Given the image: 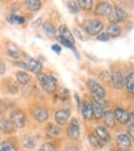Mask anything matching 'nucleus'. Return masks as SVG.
<instances>
[{
  "instance_id": "7ed1b4c3",
  "label": "nucleus",
  "mask_w": 134,
  "mask_h": 151,
  "mask_svg": "<svg viewBox=\"0 0 134 151\" xmlns=\"http://www.w3.org/2000/svg\"><path fill=\"white\" fill-rule=\"evenodd\" d=\"M92 104V109H93V118L96 119H101L104 115V102L99 98H94Z\"/></svg>"
},
{
  "instance_id": "393cba45",
  "label": "nucleus",
  "mask_w": 134,
  "mask_h": 151,
  "mask_svg": "<svg viewBox=\"0 0 134 151\" xmlns=\"http://www.w3.org/2000/svg\"><path fill=\"white\" fill-rule=\"evenodd\" d=\"M43 31H45V34H46L49 37H54L55 34H56V30H55L54 25L51 24V22L43 24Z\"/></svg>"
},
{
  "instance_id": "6ab92c4d",
  "label": "nucleus",
  "mask_w": 134,
  "mask_h": 151,
  "mask_svg": "<svg viewBox=\"0 0 134 151\" xmlns=\"http://www.w3.org/2000/svg\"><path fill=\"white\" fill-rule=\"evenodd\" d=\"M61 134V129L56 125H49L46 128V135L49 137H57Z\"/></svg>"
},
{
  "instance_id": "6e6552de",
  "label": "nucleus",
  "mask_w": 134,
  "mask_h": 151,
  "mask_svg": "<svg viewBox=\"0 0 134 151\" xmlns=\"http://www.w3.org/2000/svg\"><path fill=\"white\" fill-rule=\"evenodd\" d=\"M67 134L73 140L80 137V125H78V122L76 120V119H73V120L71 122V124H70V127L67 129Z\"/></svg>"
},
{
  "instance_id": "a878e982",
  "label": "nucleus",
  "mask_w": 134,
  "mask_h": 151,
  "mask_svg": "<svg viewBox=\"0 0 134 151\" xmlns=\"http://www.w3.org/2000/svg\"><path fill=\"white\" fill-rule=\"evenodd\" d=\"M8 21L11 22V24H20V25H22V24H25V17L12 14V15L8 16Z\"/></svg>"
},
{
  "instance_id": "412c9836",
  "label": "nucleus",
  "mask_w": 134,
  "mask_h": 151,
  "mask_svg": "<svg viewBox=\"0 0 134 151\" xmlns=\"http://www.w3.org/2000/svg\"><path fill=\"white\" fill-rule=\"evenodd\" d=\"M103 119L106 122V125L108 127H114V123H116V116H114V113L113 111H106L104 115H103Z\"/></svg>"
},
{
  "instance_id": "423d86ee",
  "label": "nucleus",
  "mask_w": 134,
  "mask_h": 151,
  "mask_svg": "<svg viewBox=\"0 0 134 151\" xmlns=\"http://www.w3.org/2000/svg\"><path fill=\"white\" fill-rule=\"evenodd\" d=\"M124 19H125V11L122 8H119V6H116L114 10L111 12V15H109V20L114 25H116L117 22H119V21H123Z\"/></svg>"
},
{
  "instance_id": "5701e85b",
  "label": "nucleus",
  "mask_w": 134,
  "mask_h": 151,
  "mask_svg": "<svg viewBox=\"0 0 134 151\" xmlns=\"http://www.w3.org/2000/svg\"><path fill=\"white\" fill-rule=\"evenodd\" d=\"M16 79H17V82L20 84L25 86V84H28L30 82V76L26 72H17L16 73Z\"/></svg>"
},
{
  "instance_id": "4be33fe9",
  "label": "nucleus",
  "mask_w": 134,
  "mask_h": 151,
  "mask_svg": "<svg viewBox=\"0 0 134 151\" xmlns=\"http://www.w3.org/2000/svg\"><path fill=\"white\" fill-rule=\"evenodd\" d=\"M125 87H127V89H128L129 93L134 94V72L129 73L128 76H127V78H125Z\"/></svg>"
},
{
  "instance_id": "1a4fd4ad",
  "label": "nucleus",
  "mask_w": 134,
  "mask_h": 151,
  "mask_svg": "<svg viewBox=\"0 0 134 151\" xmlns=\"http://www.w3.org/2000/svg\"><path fill=\"white\" fill-rule=\"evenodd\" d=\"M112 12V5L109 3H101L97 9H96V14L98 16H108Z\"/></svg>"
},
{
  "instance_id": "bb28decb",
  "label": "nucleus",
  "mask_w": 134,
  "mask_h": 151,
  "mask_svg": "<svg viewBox=\"0 0 134 151\" xmlns=\"http://www.w3.org/2000/svg\"><path fill=\"white\" fill-rule=\"evenodd\" d=\"M89 142H91V145L93 146V147H96V149H101L102 147V144L99 142V139L97 137V135L96 134H89Z\"/></svg>"
},
{
  "instance_id": "37998d69",
  "label": "nucleus",
  "mask_w": 134,
  "mask_h": 151,
  "mask_svg": "<svg viewBox=\"0 0 134 151\" xmlns=\"http://www.w3.org/2000/svg\"><path fill=\"white\" fill-rule=\"evenodd\" d=\"M19 67H22V68H26V63H24V62H17L16 63Z\"/></svg>"
},
{
  "instance_id": "2f4dec72",
  "label": "nucleus",
  "mask_w": 134,
  "mask_h": 151,
  "mask_svg": "<svg viewBox=\"0 0 134 151\" xmlns=\"http://www.w3.org/2000/svg\"><path fill=\"white\" fill-rule=\"evenodd\" d=\"M40 151H55V149H54V146H52V144L45 142V144H42V145H41Z\"/></svg>"
},
{
  "instance_id": "7c9ffc66",
  "label": "nucleus",
  "mask_w": 134,
  "mask_h": 151,
  "mask_svg": "<svg viewBox=\"0 0 134 151\" xmlns=\"http://www.w3.org/2000/svg\"><path fill=\"white\" fill-rule=\"evenodd\" d=\"M59 41L62 43L63 46H66L67 48H70V50H73L75 51V47H73V43H71L70 41H67V40H65L63 37H61V36H59Z\"/></svg>"
},
{
  "instance_id": "f704fd0d",
  "label": "nucleus",
  "mask_w": 134,
  "mask_h": 151,
  "mask_svg": "<svg viewBox=\"0 0 134 151\" xmlns=\"http://www.w3.org/2000/svg\"><path fill=\"white\" fill-rule=\"evenodd\" d=\"M112 77H111V76H109V73H108L107 71H103V72H101L99 73V79H102V81H109Z\"/></svg>"
},
{
  "instance_id": "aec40b11",
  "label": "nucleus",
  "mask_w": 134,
  "mask_h": 151,
  "mask_svg": "<svg viewBox=\"0 0 134 151\" xmlns=\"http://www.w3.org/2000/svg\"><path fill=\"white\" fill-rule=\"evenodd\" d=\"M25 6L30 11H37L41 8V1H39V0H28V1H25Z\"/></svg>"
},
{
  "instance_id": "79ce46f5",
  "label": "nucleus",
  "mask_w": 134,
  "mask_h": 151,
  "mask_svg": "<svg viewBox=\"0 0 134 151\" xmlns=\"http://www.w3.org/2000/svg\"><path fill=\"white\" fill-rule=\"evenodd\" d=\"M52 50H54L55 52H57V53L61 52V47H60L59 45H52Z\"/></svg>"
},
{
  "instance_id": "e433bc0d",
  "label": "nucleus",
  "mask_w": 134,
  "mask_h": 151,
  "mask_svg": "<svg viewBox=\"0 0 134 151\" xmlns=\"http://www.w3.org/2000/svg\"><path fill=\"white\" fill-rule=\"evenodd\" d=\"M97 40L98 41H108L109 40V36H108L107 34H101L97 36Z\"/></svg>"
},
{
  "instance_id": "c85d7f7f",
  "label": "nucleus",
  "mask_w": 134,
  "mask_h": 151,
  "mask_svg": "<svg viewBox=\"0 0 134 151\" xmlns=\"http://www.w3.org/2000/svg\"><path fill=\"white\" fill-rule=\"evenodd\" d=\"M8 55L10 56L11 58H20L21 56H22L21 51H20V50H17V48H14V50L9 48V50H8Z\"/></svg>"
},
{
  "instance_id": "cd10ccee",
  "label": "nucleus",
  "mask_w": 134,
  "mask_h": 151,
  "mask_svg": "<svg viewBox=\"0 0 134 151\" xmlns=\"http://www.w3.org/2000/svg\"><path fill=\"white\" fill-rule=\"evenodd\" d=\"M0 151H16V147L11 142H1L0 144Z\"/></svg>"
},
{
  "instance_id": "a211bd4d",
  "label": "nucleus",
  "mask_w": 134,
  "mask_h": 151,
  "mask_svg": "<svg viewBox=\"0 0 134 151\" xmlns=\"http://www.w3.org/2000/svg\"><path fill=\"white\" fill-rule=\"evenodd\" d=\"M117 141H118V145L122 146V147H129L132 145L130 137H129V135H127V134H120L118 136Z\"/></svg>"
},
{
  "instance_id": "2eb2a0df",
  "label": "nucleus",
  "mask_w": 134,
  "mask_h": 151,
  "mask_svg": "<svg viewBox=\"0 0 134 151\" xmlns=\"http://www.w3.org/2000/svg\"><path fill=\"white\" fill-rule=\"evenodd\" d=\"M14 129H15V127H14V124L11 123V120H9V119H0V130L1 131H4V133H6V134H10V133H12L14 131Z\"/></svg>"
},
{
  "instance_id": "b1692460",
  "label": "nucleus",
  "mask_w": 134,
  "mask_h": 151,
  "mask_svg": "<svg viewBox=\"0 0 134 151\" xmlns=\"http://www.w3.org/2000/svg\"><path fill=\"white\" fill-rule=\"evenodd\" d=\"M107 35L109 36V37H117V36H119V35H120V29H119V26L112 24L111 26H108V29H107Z\"/></svg>"
},
{
  "instance_id": "58836bf2",
  "label": "nucleus",
  "mask_w": 134,
  "mask_h": 151,
  "mask_svg": "<svg viewBox=\"0 0 134 151\" xmlns=\"http://www.w3.org/2000/svg\"><path fill=\"white\" fill-rule=\"evenodd\" d=\"M128 135H129V137H132V139L134 140V125H132V127L128 128Z\"/></svg>"
},
{
  "instance_id": "9d476101",
  "label": "nucleus",
  "mask_w": 134,
  "mask_h": 151,
  "mask_svg": "<svg viewBox=\"0 0 134 151\" xmlns=\"http://www.w3.org/2000/svg\"><path fill=\"white\" fill-rule=\"evenodd\" d=\"M81 111H82V115L86 120H91L93 119V109H92V104L88 103V102H83L81 105Z\"/></svg>"
},
{
  "instance_id": "ddd939ff",
  "label": "nucleus",
  "mask_w": 134,
  "mask_h": 151,
  "mask_svg": "<svg viewBox=\"0 0 134 151\" xmlns=\"http://www.w3.org/2000/svg\"><path fill=\"white\" fill-rule=\"evenodd\" d=\"M70 118V111L68 110H57L55 113V120L57 124H66Z\"/></svg>"
},
{
  "instance_id": "4468645a",
  "label": "nucleus",
  "mask_w": 134,
  "mask_h": 151,
  "mask_svg": "<svg viewBox=\"0 0 134 151\" xmlns=\"http://www.w3.org/2000/svg\"><path fill=\"white\" fill-rule=\"evenodd\" d=\"M26 70L31 71L33 73H41V70H42V65L37 60H29L28 63H26Z\"/></svg>"
},
{
  "instance_id": "39448f33",
  "label": "nucleus",
  "mask_w": 134,
  "mask_h": 151,
  "mask_svg": "<svg viewBox=\"0 0 134 151\" xmlns=\"http://www.w3.org/2000/svg\"><path fill=\"white\" fill-rule=\"evenodd\" d=\"M102 29H103V24L98 20H91L86 22V30L89 35H98Z\"/></svg>"
},
{
  "instance_id": "c9c22d12",
  "label": "nucleus",
  "mask_w": 134,
  "mask_h": 151,
  "mask_svg": "<svg viewBox=\"0 0 134 151\" xmlns=\"http://www.w3.org/2000/svg\"><path fill=\"white\" fill-rule=\"evenodd\" d=\"M59 97L62 98V99H66L68 97V91L66 89V88H61L60 92H59Z\"/></svg>"
},
{
  "instance_id": "f3484780",
  "label": "nucleus",
  "mask_w": 134,
  "mask_h": 151,
  "mask_svg": "<svg viewBox=\"0 0 134 151\" xmlns=\"http://www.w3.org/2000/svg\"><path fill=\"white\" fill-rule=\"evenodd\" d=\"M59 31H60V36H61V37H63V39L67 40V41H70L71 43L75 42L73 36H72V34H71V31H70L66 26H63V25H62V26H60Z\"/></svg>"
},
{
  "instance_id": "473e14b6",
  "label": "nucleus",
  "mask_w": 134,
  "mask_h": 151,
  "mask_svg": "<svg viewBox=\"0 0 134 151\" xmlns=\"http://www.w3.org/2000/svg\"><path fill=\"white\" fill-rule=\"evenodd\" d=\"M68 8H70V10H71L72 12H77L78 10H80V5H78V1L76 3V1H70L68 3Z\"/></svg>"
},
{
  "instance_id": "20e7f679",
  "label": "nucleus",
  "mask_w": 134,
  "mask_h": 151,
  "mask_svg": "<svg viewBox=\"0 0 134 151\" xmlns=\"http://www.w3.org/2000/svg\"><path fill=\"white\" fill-rule=\"evenodd\" d=\"M11 123L14 124V127L16 128H24L26 124V119H25V114L21 110H14L11 113Z\"/></svg>"
},
{
  "instance_id": "c03bdc74",
  "label": "nucleus",
  "mask_w": 134,
  "mask_h": 151,
  "mask_svg": "<svg viewBox=\"0 0 134 151\" xmlns=\"http://www.w3.org/2000/svg\"><path fill=\"white\" fill-rule=\"evenodd\" d=\"M129 119L132 120V123H133V125H134V111H133V113H130V114H129Z\"/></svg>"
},
{
  "instance_id": "ea45409f",
  "label": "nucleus",
  "mask_w": 134,
  "mask_h": 151,
  "mask_svg": "<svg viewBox=\"0 0 134 151\" xmlns=\"http://www.w3.org/2000/svg\"><path fill=\"white\" fill-rule=\"evenodd\" d=\"M41 22H42V20H41V19H37L36 21H34L33 24H31V26H33L34 29H36V27H39V26H40V25H41Z\"/></svg>"
},
{
  "instance_id": "4c0bfd02",
  "label": "nucleus",
  "mask_w": 134,
  "mask_h": 151,
  "mask_svg": "<svg viewBox=\"0 0 134 151\" xmlns=\"http://www.w3.org/2000/svg\"><path fill=\"white\" fill-rule=\"evenodd\" d=\"M6 108H8V105H6V102H4V100H0V113L5 111Z\"/></svg>"
},
{
  "instance_id": "0eeeda50",
  "label": "nucleus",
  "mask_w": 134,
  "mask_h": 151,
  "mask_svg": "<svg viewBox=\"0 0 134 151\" xmlns=\"http://www.w3.org/2000/svg\"><path fill=\"white\" fill-rule=\"evenodd\" d=\"M112 81H113V86L114 88H117V89H120V88H123L124 84H125V79H124V76L123 73L120 72L119 70H116L113 71L112 73Z\"/></svg>"
},
{
  "instance_id": "a19ab883",
  "label": "nucleus",
  "mask_w": 134,
  "mask_h": 151,
  "mask_svg": "<svg viewBox=\"0 0 134 151\" xmlns=\"http://www.w3.org/2000/svg\"><path fill=\"white\" fill-rule=\"evenodd\" d=\"M4 72H5V65H4V62L0 61V76L4 74Z\"/></svg>"
},
{
  "instance_id": "f03ea898",
  "label": "nucleus",
  "mask_w": 134,
  "mask_h": 151,
  "mask_svg": "<svg viewBox=\"0 0 134 151\" xmlns=\"http://www.w3.org/2000/svg\"><path fill=\"white\" fill-rule=\"evenodd\" d=\"M87 84H88L89 91L93 93L94 98H99V99H102V98H104V97H106V91L103 89V87L99 86L96 81H93V79H88V81H87Z\"/></svg>"
},
{
  "instance_id": "72a5a7b5",
  "label": "nucleus",
  "mask_w": 134,
  "mask_h": 151,
  "mask_svg": "<svg viewBox=\"0 0 134 151\" xmlns=\"http://www.w3.org/2000/svg\"><path fill=\"white\" fill-rule=\"evenodd\" d=\"M24 146L29 147V149L35 147V140H33V139H25L24 140Z\"/></svg>"
},
{
  "instance_id": "f8f14e48",
  "label": "nucleus",
  "mask_w": 134,
  "mask_h": 151,
  "mask_svg": "<svg viewBox=\"0 0 134 151\" xmlns=\"http://www.w3.org/2000/svg\"><path fill=\"white\" fill-rule=\"evenodd\" d=\"M33 114H34V118L36 119L37 122H40V123L46 122L49 119V113H47V110L45 108H36V109H34Z\"/></svg>"
},
{
  "instance_id": "dca6fc26",
  "label": "nucleus",
  "mask_w": 134,
  "mask_h": 151,
  "mask_svg": "<svg viewBox=\"0 0 134 151\" xmlns=\"http://www.w3.org/2000/svg\"><path fill=\"white\" fill-rule=\"evenodd\" d=\"M96 134H97V137L101 140H103L106 142H108L111 140V135L106 130L104 127H97V129H96Z\"/></svg>"
},
{
  "instance_id": "c756f323",
  "label": "nucleus",
  "mask_w": 134,
  "mask_h": 151,
  "mask_svg": "<svg viewBox=\"0 0 134 151\" xmlns=\"http://www.w3.org/2000/svg\"><path fill=\"white\" fill-rule=\"evenodd\" d=\"M92 1H91V0H80V1H78V5L81 6V8L82 9H86V10H89V9H91L92 8Z\"/></svg>"
},
{
  "instance_id": "f257e3e1",
  "label": "nucleus",
  "mask_w": 134,
  "mask_h": 151,
  "mask_svg": "<svg viewBox=\"0 0 134 151\" xmlns=\"http://www.w3.org/2000/svg\"><path fill=\"white\" fill-rule=\"evenodd\" d=\"M37 78H39L42 88L47 93H54L56 91V88H57V81L52 77V76L39 73V74H37Z\"/></svg>"
},
{
  "instance_id": "9b49d317",
  "label": "nucleus",
  "mask_w": 134,
  "mask_h": 151,
  "mask_svg": "<svg viewBox=\"0 0 134 151\" xmlns=\"http://www.w3.org/2000/svg\"><path fill=\"white\" fill-rule=\"evenodd\" d=\"M114 116H116V119L120 124H127L129 120V113L122 108H117L114 110Z\"/></svg>"
}]
</instances>
